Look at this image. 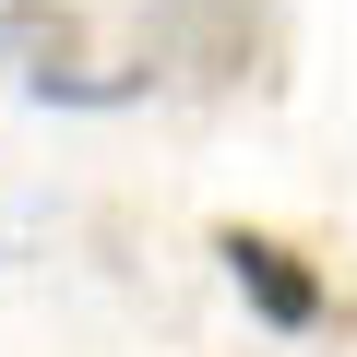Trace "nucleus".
Instances as JSON below:
<instances>
[{
    "mask_svg": "<svg viewBox=\"0 0 357 357\" xmlns=\"http://www.w3.org/2000/svg\"><path fill=\"white\" fill-rule=\"evenodd\" d=\"M215 262H227V286H238V310H250L262 333H321V321H333V274H321L286 227L227 215V227H215Z\"/></svg>",
    "mask_w": 357,
    "mask_h": 357,
    "instance_id": "obj_1",
    "label": "nucleus"
},
{
    "mask_svg": "<svg viewBox=\"0 0 357 357\" xmlns=\"http://www.w3.org/2000/svg\"><path fill=\"white\" fill-rule=\"evenodd\" d=\"M72 36H84L72 0H13V13H0V60H13L24 84H36V72H60V60H72Z\"/></svg>",
    "mask_w": 357,
    "mask_h": 357,
    "instance_id": "obj_2",
    "label": "nucleus"
}]
</instances>
